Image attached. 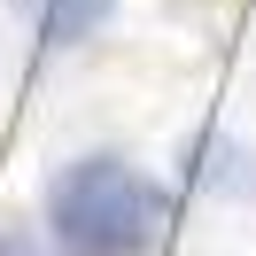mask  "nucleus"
Instances as JSON below:
<instances>
[{
  "label": "nucleus",
  "instance_id": "nucleus-1",
  "mask_svg": "<svg viewBox=\"0 0 256 256\" xmlns=\"http://www.w3.org/2000/svg\"><path fill=\"white\" fill-rule=\"evenodd\" d=\"M39 225L62 256H156V240L178 225V194L156 186L132 156L94 148L47 178Z\"/></svg>",
  "mask_w": 256,
  "mask_h": 256
},
{
  "label": "nucleus",
  "instance_id": "nucleus-2",
  "mask_svg": "<svg viewBox=\"0 0 256 256\" xmlns=\"http://www.w3.org/2000/svg\"><path fill=\"white\" fill-rule=\"evenodd\" d=\"M24 16H32L39 47H86L94 32H109L116 0H24Z\"/></svg>",
  "mask_w": 256,
  "mask_h": 256
},
{
  "label": "nucleus",
  "instance_id": "nucleus-3",
  "mask_svg": "<svg viewBox=\"0 0 256 256\" xmlns=\"http://www.w3.org/2000/svg\"><path fill=\"white\" fill-rule=\"evenodd\" d=\"M0 256H62V248L47 240V225H24V218H8V225H0Z\"/></svg>",
  "mask_w": 256,
  "mask_h": 256
}]
</instances>
